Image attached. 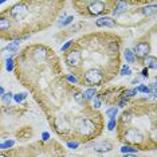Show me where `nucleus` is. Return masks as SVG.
Listing matches in <instances>:
<instances>
[{
  "instance_id": "1",
  "label": "nucleus",
  "mask_w": 157,
  "mask_h": 157,
  "mask_svg": "<svg viewBox=\"0 0 157 157\" xmlns=\"http://www.w3.org/2000/svg\"><path fill=\"white\" fill-rule=\"evenodd\" d=\"M33 98L43 110L51 130L66 144L86 145L103 133V113L87 101L82 87L67 82L65 73L33 94Z\"/></svg>"
},
{
  "instance_id": "2",
  "label": "nucleus",
  "mask_w": 157,
  "mask_h": 157,
  "mask_svg": "<svg viewBox=\"0 0 157 157\" xmlns=\"http://www.w3.org/2000/svg\"><path fill=\"white\" fill-rule=\"evenodd\" d=\"M122 38L112 31H94L73 39L63 63L79 87H103L120 74Z\"/></svg>"
},
{
  "instance_id": "3",
  "label": "nucleus",
  "mask_w": 157,
  "mask_h": 157,
  "mask_svg": "<svg viewBox=\"0 0 157 157\" xmlns=\"http://www.w3.org/2000/svg\"><path fill=\"white\" fill-rule=\"evenodd\" d=\"M63 0H22L0 12V39L20 42L44 31L62 12Z\"/></svg>"
},
{
  "instance_id": "4",
  "label": "nucleus",
  "mask_w": 157,
  "mask_h": 157,
  "mask_svg": "<svg viewBox=\"0 0 157 157\" xmlns=\"http://www.w3.org/2000/svg\"><path fill=\"white\" fill-rule=\"evenodd\" d=\"M116 122L117 138L121 144L142 152L157 149L156 99H130Z\"/></svg>"
},
{
  "instance_id": "5",
  "label": "nucleus",
  "mask_w": 157,
  "mask_h": 157,
  "mask_svg": "<svg viewBox=\"0 0 157 157\" xmlns=\"http://www.w3.org/2000/svg\"><path fill=\"white\" fill-rule=\"evenodd\" d=\"M13 74L33 95L63 74V67L52 47L43 43H30L13 58Z\"/></svg>"
},
{
  "instance_id": "6",
  "label": "nucleus",
  "mask_w": 157,
  "mask_h": 157,
  "mask_svg": "<svg viewBox=\"0 0 157 157\" xmlns=\"http://www.w3.org/2000/svg\"><path fill=\"white\" fill-rule=\"evenodd\" d=\"M0 157H66V149L58 140H36L11 149L0 151Z\"/></svg>"
},
{
  "instance_id": "7",
  "label": "nucleus",
  "mask_w": 157,
  "mask_h": 157,
  "mask_svg": "<svg viewBox=\"0 0 157 157\" xmlns=\"http://www.w3.org/2000/svg\"><path fill=\"white\" fill-rule=\"evenodd\" d=\"M116 0H74L71 6L83 17L108 16L116 8Z\"/></svg>"
},
{
  "instance_id": "8",
  "label": "nucleus",
  "mask_w": 157,
  "mask_h": 157,
  "mask_svg": "<svg viewBox=\"0 0 157 157\" xmlns=\"http://www.w3.org/2000/svg\"><path fill=\"white\" fill-rule=\"evenodd\" d=\"M126 90V86H105L102 87L99 91H97V97L101 103H105L108 106H114L117 105L121 101V97H122L124 91Z\"/></svg>"
},
{
  "instance_id": "9",
  "label": "nucleus",
  "mask_w": 157,
  "mask_h": 157,
  "mask_svg": "<svg viewBox=\"0 0 157 157\" xmlns=\"http://www.w3.org/2000/svg\"><path fill=\"white\" fill-rule=\"evenodd\" d=\"M151 50H152V42L149 40V35L145 34L138 39V42L134 46L133 54H134V59L138 65H141L142 60H144L148 55H151ZM136 63V65H137Z\"/></svg>"
},
{
  "instance_id": "10",
  "label": "nucleus",
  "mask_w": 157,
  "mask_h": 157,
  "mask_svg": "<svg viewBox=\"0 0 157 157\" xmlns=\"http://www.w3.org/2000/svg\"><path fill=\"white\" fill-rule=\"evenodd\" d=\"M85 148H91V151L97 153H108L113 151V144L108 140H101V141H91L85 145Z\"/></svg>"
},
{
  "instance_id": "11",
  "label": "nucleus",
  "mask_w": 157,
  "mask_h": 157,
  "mask_svg": "<svg viewBox=\"0 0 157 157\" xmlns=\"http://www.w3.org/2000/svg\"><path fill=\"white\" fill-rule=\"evenodd\" d=\"M33 134H34L33 128L31 126H23V128H19V130H16L15 137H16L17 141L23 142V141L30 140V137H33Z\"/></svg>"
},
{
  "instance_id": "12",
  "label": "nucleus",
  "mask_w": 157,
  "mask_h": 157,
  "mask_svg": "<svg viewBox=\"0 0 157 157\" xmlns=\"http://www.w3.org/2000/svg\"><path fill=\"white\" fill-rule=\"evenodd\" d=\"M95 27L98 28H116V20L110 16H102L95 20Z\"/></svg>"
},
{
  "instance_id": "13",
  "label": "nucleus",
  "mask_w": 157,
  "mask_h": 157,
  "mask_svg": "<svg viewBox=\"0 0 157 157\" xmlns=\"http://www.w3.org/2000/svg\"><path fill=\"white\" fill-rule=\"evenodd\" d=\"M141 65H144L145 69H152V70H156V67H157V58L155 55H148L146 58L142 60V63Z\"/></svg>"
},
{
  "instance_id": "14",
  "label": "nucleus",
  "mask_w": 157,
  "mask_h": 157,
  "mask_svg": "<svg viewBox=\"0 0 157 157\" xmlns=\"http://www.w3.org/2000/svg\"><path fill=\"white\" fill-rule=\"evenodd\" d=\"M124 56L126 59L128 63H136V59H134V54L130 48H125L124 50Z\"/></svg>"
},
{
  "instance_id": "15",
  "label": "nucleus",
  "mask_w": 157,
  "mask_h": 157,
  "mask_svg": "<svg viewBox=\"0 0 157 157\" xmlns=\"http://www.w3.org/2000/svg\"><path fill=\"white\" fill-rule=\"evenodd\" d=\"M118 114V109L116 108V106H113V108H109L108 110L105 112V116L108 117L109 120H116V116Z\"/></svg>"
},
{
  "instance_id": "16",
  "label": "nucleus",
  "mask_w": 157,
  "mask_h": 157,
  "mask_svg": "<svg viewBox=\"0 0 157 157\" xmlns=\"http://www.w3.org/2000/svg\"><path fill=\"white\" fill-rule=\"evenodd\" d=\"M83 93H85V97H86L87 101H91V99L94 98L95 95H97V90H95V89H93V87L86 89Z\"/></svg>"
},
{
  "instance_id": "17",
  "label": "nucleus",
  "mask_w": 157,
  "mask_h": 157,
  "mask_svg": "<svg viewBox=\"0 0 157 157\" xmlns=\"http://www.w3.org/2000/svg\"><path fill=\"white\" fill-rule=\"evenodd\" d=\"M6 50L11 51L12 54H15V52H19V42H11V43H8V46L6 47Z\"/></svg>"
},
{
  "instance_id": "18",
  "label": "nucleus",
  "mask_w": 157,
  "mask_h": 157,
  "mask_svg": "<svg viewBox=\"0 0 157 157\" xmlns=\"http://www.w3.org/2000/svg\"><path fill=\"white\" fill-rule=\"evenodd\" d=\"M12 98H13V94H12L11 91H8V93H6V94L2 97V101H3V103H4L6 106H10V103H11Z\"/></svg>"
},
{
  "instance_id": "19",
  "label": "nucleus",
  "mask_w": 157,
  "mask_h": 157,
  "mask_svg": "<svg viewBox=\"0 0 157 157\" xmlns=\"http://www.w3.org/2000/svg\"><path fill=\"white\" fill-rule=\"evenodd\" d=\"M121 152L124 153V155H133V153H137L138 151L133 146H128V145H124L122 148H121Z\"/></svg>"
},
{
  "instance_id": "20",
  "label": "nucleus",
  "mask_w": 157,
  "mask_h": 157,
  "mask_svg": "<svg viewBox=\"0 0 157 157\" xmlns=\"http://www.w3.org/2000/svg\"><path fill=\"white\" fill-rule=\"evenodd\" d=\"M15 146V141L13 140H7L6 142L0 144V151H6V149H11Z\"/></svg>"
},
{
  "instance_id": "21",
  "label": "nucleus",
  "mask_w": 157,
  "mask_h": 157,
  "mask_svg": "<svg viewBox=\"0 0 157 157\" xmlns=\"http://www.w3.org/2000/svg\"><path fill=\"white\" fill-rule=\"evenodd\" d=\"M27 95H28L27 93H17V94L13 95V99H15V102L17 103V105H20V103L27 98Z\"/></svg>"
},
{
  "instance_id": "22",
  "label": "nucleus",
  "mask_w": 157,
  "mask_h": 157,
  "mask_svg": "<svg viewBox=\"0 0 157 157\" xmlns=\"http://www.w3.org/2000/svg\"><path fill=\"white\" fill-rule=\"evenodd\" d=\"M132 74V70H130V67L129 66H121V69H120V75H122V77H128V75H130Z\"/></svg>"
},
{
  "instance_id": "23",
  "label": "nucleus",
  "mask_w": 157,
  "mask_h": 157,
  "mask_svg": "<svg viewBox=\"0 0 157 157\" xmlns=\"http://www.w3.org/2000/svg\"><path fill=\"white\" fill-rule=\"evenodd\" d=\"M136 90H137V94H138V93H144V94H149V93H151V87L146 86V85H141V86L136 87Z\"/></svg>"
},
{
  "instance_id": "24",
  "label": "nucleus",
  "mask_w": 157,
  "mask_h": 157,
  "mask_svg": "<svg viewBox=\"0 0 157 157\" xmlns=\"http://www.w3.org/2000/svg\"><path fill=\"white\" fill-rule=\"evenodd\" d=\"M6 67H7V71H13V58L12 56H10V58H7V62H6Z\"/></svg>"
},
{
  "instance_id": "25",
  "label": "nucleus",
  "mask_w": 157,
  "mask_h": 157,
  "mask_svg": "<svg viewBox=\"0 0 157 157\" xmlns=\"http://www.w3.org/2000/svg\"><path fill=\"white\" fill-rule=\"evenodd\" d=\"M73 22H74V17H73V16H67L66 19L63 20V22L59 23V26H60V27H66L67 24H70V23H73Z\"/></svg>"
},
{
  "instance_id": "26",
  "label": "nucleus",
  "mask_w": 157,
  "mask_h": 157,
  "mask_svg": "<svg viewBox=\"0 0 157 157\" xmlns=\"http://www.w3.org/2000/svg\"><path fill=\"white\" fill-rule=\"evenodd\" d=\"M116 120H110L109 124H108V130H113L114 128H116Z\"/></svg>"
},
{
  "instance_id": "27",
  "label": "nucleus",
  "mask_w": 157,
  "mask_h": 157,
  "mask_svg": "<svg viewBox=\"0 0 157 157\" xmlns=\"http://www.w3.org/2000/svg\"><path fill=\"white\" fill-rule=\"evenodd\" d=\"M66 145H67V148H70V149H75L79 146V144H77V142H67Z\"/></svg>"
},
{
  "instance_id": "28",
  "label": "nucleus",
  "mask_w": 157,
  "mask_h": 157,
  "mask_svg": "<svg viewBox=\"0 0 157 157\" xmlns=\"http://www.w3.org/2000/svg\"><path fill=\"white\" fill-rule=\"evenodd\" d=\"M70 44H71V40H69V42H67V43H66L65 46H63V47H60V52H65L66 50L70 47Z\"/></svg>"
},
{
  "instance_id": "29",
  "label": "nucleus",
  "mask_w": 157,
  "mask_h": 157,
  "mask_svg": "<svg viewBox=\"0 0 157 157\" xmlns=\"http://www.w3.org/2000/svg\"><path fill=\"white\" fill-rule=\"evenodd\" d=\"M142 77H144V78H148L149 77V70L145 69V67H144V70H142Z\"/></svg>"
},
{
  "instance_id": "30",
  "label": "nucleus",
  "mask_w": 157,
  "mask_h": 157,
  "mask_svg": "<svg viewBox=\"0 0 157 157\" xmlns=\"http://www.w3.org/2000/svg\"><path fill=\"white\" fill-rule=\"evenodd\" d=\"M120 157H144V156H138V155H136V153H133V155H122Z\"/></svg>"
},
{
  "instance_id": "31",
  "label": "nucleus",
  "mask_w": 157,
  "mask_h": 157,
  "mask_svg": "<svg viewBox=\"0 0 157 157\" xmlns=\"http://www.w3.org/2000/svg\"><path fill=\"white\" fill-rule=\"evenodd\" d=\"M6 94V91H4V89H3L2 86H0V97H3V95Z\"/></svg>"
},
{
  "instance_id": "32",
  "label": "nucleus",
  "mask_w": 157,
  "mask_h": 157,
  "mask_svg": "<svg viewBox=\"0 0 157 157\" xmlns=\"http://www.w3.org/2000/svg\"><path fill=\"white\" fill-rule=\"evenodd\" d=\"M140 82V78H136V79L132 81V85H136V83H138Z\"/></svg>"
},
{
  "instance_id": "33",
  "label": "nucleus",
  "mask_w": 157,
  "mask_h": 157,
  "mask_svg": "<svg viewBox=\"0 0 157 157\" xmlns=\"http://www.w3.org/2000/svg\"><path fill=\"white\" fill-rule=\"evenodd\" d=\"M0 70H2V59H0Z\"/></svg>"
},
{
  "instance_id": "34",
  "label": "nucleus",
  "mask_w": 157,
  "mask_h": 157,
  "mask_svg": "<svg viewBox=\"0 0 157 157\" xmlns=\"http://www.w3.org/2000/svg\"><path fill=\"white\" fill-rule=\"evenodd\" d=\"M82 157H91V156H82Z\"/></svg>"
},
{
  "instance_id": "35",
  "label": "nucleus",
  "mask_w": 157,
  "mask_h": 157,
  "mask_svg": "<svg viewBox=\"0 0 157 157\" xmlns=\"http://www.w3.org/2000/svg\"><path fill=\"white\" fill-rule=\"evenodd\" d=\"M0 4H3V2H0Z\"/></svg>"
}]
</instances>
